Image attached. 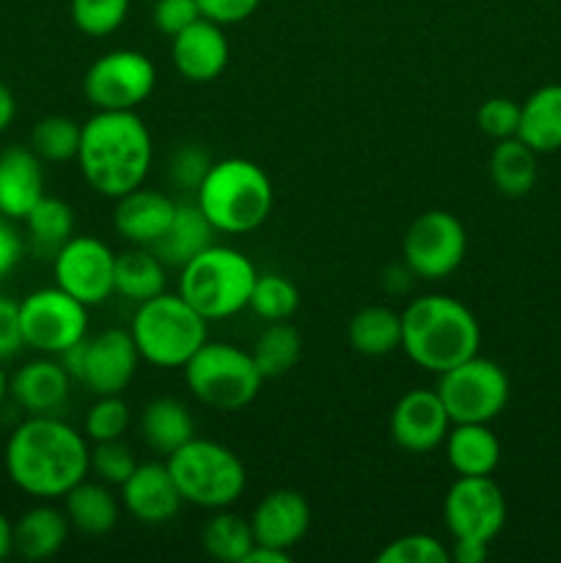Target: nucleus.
I'll list each match as a JSON object with an SVG mask.
<instances>
[{
	"label": "nucleus",
	"mask_w": 561,
	"mask_h": 563,
	"mask_svg": "<svg viewBox=\"0 0 561 563\" xmlns=\"http://www.w3.org/2000/svg\"><path fill=\"white\" fill-rule=\"evenodd\" d=\"M11 484L38 500H58L91 473L88 438L58 416H28L6 443Z\"/></svg>",
	"instance_id": "1"
},
{
	"label": "nucleus",
	"mask_w": 561,
	"mask_h": 563,
	"mask_svg": "<svg viewBox=\"0 0 561 563\" xmlns=\"http://www.w3.org/2000/svg\"><path fill=\"white\" fill-rule=\"evenodd\" d=\"M152 159V135L135 110H97L82 124L77 165L99 196L121 198L141 187Z\"/></svg>",
	"instance_id": "2"
},
{
	"label": "nucleus",
	"mask_w": 561,
	"mask_h": 563,
	"mask_svg": "<svg viewBox=\"0 0 561 563\" xmlns=\"http://www.w3.org/2000/svg\"><path fill=\"white\" fill-rule=\"evenodd\" d=\"M479 344L482 328L457 297L424 295L402 311V350L424 372H449L479 355Z\"/></svg>",
	"instance_id": "3"
},
{
	"label": "nucleus",
	"mask_w": 561,
	"mask_h": 563,
	"mask_svg": "<svg viewBox=\"0 0 561 563\" xmlns=\"http://www.w3.org/2000/svg\"><path fill=\"white\" fill-rule=\"evenodd\" d=\"M273 181L267 170L245 157L212 163L196 190V203L220 234H251L273 212Z\"/></svg>",
	"instance_id": "4"
},
{
	"label": "nucleus",
	"mask_w": 561,
	"mask_h": 563,
	"mask_svg": "<svg viewBox=\"0 0 561 563\" xmlns=\"http://www.w3.org/2000/svg\"><path fill=\"white\" fill-rule=\"evenodd\" d=\"M207 319L176 291L138 302L130 322L141 361L154 368H185V363L209 341Z\"/></svg>",
	"instance_id": "5"
},
{
	"label": "nucleus",
	"mask_w": 561,
	"mask_h": 563,
	"mask_svg": "<svg viewBox=\"0 0 561 563\" xmlns=\"http://www.w3.org/2000/svg\"><path fill=\"white\" fill-rule=\"evenodd\" d=\"M256 278V267L245 253L212 242L179 269V295L207 322H218L245 311Z\"/></svg>",
	"instance_id": "6"
},
{
	"label": "nucleus",
	"mask_w": 561,
	"mask_h": 563,
	"mask_svg": "<svg viewBox=\"0 0 561 563\" xmlns=\"http://www.w3.org/2000/svg\"><path fill=\"white\" fill-rule=\"evenodd\" d=\"M170 476L185 504L198 509H231L248 487V473L240 456L223 443L207 438L187 440L182 449L165 456Z\"/></svg>",
	"instance_id": "7"
},
{
	"label": "nucleus",
	"mask_w": 561,
	"mask_h": 563,
	"mask_svg": "<svg viewBox=\"0 0 561 563\" xmlns=\"http://www.w3.org/2000/svg\"><path fill=\"white\" fill-rule=\"evenodd\" d=\"M185 385L201 405L220 412L245 410L262 390V372L253 363L251 350H240L226 341H207L185 363Z\"/></svg>",
	"instance_id": "8"
},
{
	"label": "nucleus",
	"mask_w": 561,
	"mask_h": 563,
	"mask_svg": "<svg viewBox=\"0 0 561 563\" xmlns=\"http://www.w3.org/2000/svg\"><path fill=\"white\" fill-rule=\"evenodd\" d=\"M58 361L64 363L72 379L94 396H116L124 394L127 385L132 383L141 355L130 330L108 328L80 339L64 355H58Z\"/></svg>",
	"instance_id": "9"
},
{
	"label": "nucleus",
	"mask_w": 561,
	"mask_h": 563,
	"mask_svg": "<svg viewBox=\"0 0 561 563\" xmlns=\"http://www.w3.org/2000/svg\"><path fill=\"white\" fill-rule=\"evenodd\" d=\"M438 377L435 390L451 423H490L509 405V377L490 357L473 355Z\"/></svg>",
	"instance_id": "10"
},
{
	"label": "nucleus",
	"mask_w": 561,
	"mask_h": 563,
	"mask_svg": "<svg viewBox=\"0 0 561 563\" xmlns=\"http://www.w3.org/2000/svg\"><path fill=\"white\" fill-rule=\"evenodd\" d=\"M20 328L25 346L58 357L88 335V306L61 286H44L20 300Z\"/></svg>",
	"instance_id": "11"
},
{
	"label": "nucleus",
	"mask_w": 561,
	"mask_h": 563,
	"mask_svg": "<svg viewBox=\"0 0 561 563\" xmlns=\"http://www.w3.org/2000/svg\"><path fill=\"white\" fill-rule=\"evenodd\" d=\"M154 86L157 69L141 49H110L82 77V93L94 110H138Z\"/></svg>",
	"instance_id": "12"
},
{
	"label": "nucleus",
	"mask_w": 561,
	"mask_h": 563,
	"mask_svg": "<svg viewBox=\"0 0 561 563\" xmlns=\"http://www.w3.org/2000/svg\"><path fill=\"white\" fill-rule=\"evenodd\" d=\"M468 253L465 225L446 209H429L410 223L402 240V258L416 278L443 280L460 269Z\"/></svg>",
	"instance_id": "13"
},
{
	"label": "nucleus",
	"mask_w": 561,
	"mask_h": 563,
	"mask_svg": "<svg viewBox=\"0 0 561 563\" xmlns=\"http://www.w3.org/2000/svg\"><path fill=\"white\" fill-rule=\"evenodd\" d=\"M443 522L454 542L490 544L506 526L504 489L493 476H457L443 498Z\"/></svg>",
	"instance_id": "14"
},
{
	"label": "nucleus",
	"mask_w": 561,
	"mask_h": 563,
	"mask_svg": "<svg viewBox=\"0 0 561 563\" xmlns=\"http://www.w3.org/2000/svg\"><path fill=\"white\" fill-rule=\"evenodd\" d=\"M116 253L99 236H72L53 256L55 286L69 291L82 306H102L113 291Z\"/></svg>",
	"instance_id": "15"
},
{
	"label": "nucleus",
	"mask_w": 561,
	"mask_h": 563,
	"mask_svg": "<svg viewBox=\"0 0 561 563\" xmlns=\"http://www.w3.org/2000/svg\"><path fill=\"white\" fill-rule=\"evenodd\" d=\"M391 438L407 454H429L443 445L451 418L438 390L413 388L391 410Z\"/></svg>",
	"instance_id": "16"
},
{
	"label": "nucleus",
	"mask_w": 561,
	"mask_h": 563,
	"mask_svg": "<svg viewBox=\"0 0 561 563\" xmlns=\"http://www.w3.org/2000/svg\"><path fill=\"white\" fill-rule=\"evenodd\" d=\"M182 495L165 462H138L132 476L121 484V506L143 526H165L182 509Z\"/></svg>",
	"instance_id": "17"
},
{
	"label": "nucleus",
	"mask_w": 561,
	"mask_h": 563,
	"mask_svg": "<svg viewBox=\"0 0 561 563\" xmlns=\"http://www.w3.org/2000/svg\"><path fill=\"white\" fill-rule=\"evenodd\" d=\"M170 60L190 82H212L229 66V38L223 25L198 16L193 25L170 38Z\"/></svg>",
	"instance_id": "18"
},
{
	"label": "nucleus",
	"mask_w": 561,
	"mask_h": 563,
	"mask_svg": "<svg viewBox=\"0 0 561 563\" xmlns=\"http://www.w3.org/2000/svg\"><path fill=\"white\" fill-rule=\"evenodd\" d=\"M251 528L256 544L292 553L311 528V506L297 489H273L253 509Z\"/></svg>",
	"instance_id": "19"
},
{
	"label": "nucleus",
	"mask_w": 561,
	"mask_h": 563,
	"mask_svg": "<svg viewBox=\"0 0 561 563\" xmlns=\"http://www.w3.org/2000/svg\"><path fill=\"white\" fill-rule=\"evenodd\" d=\"M72 374L55 355L28 361L9 379V396L28 416H55L72 394Z\"/></svg>",
	"instance_id": "20"
},
{
	"label": "nucleus",
	"mask_w": 561,
	"mask_h": 563,
	"mask_svg": "<svg viewBox=\"0 0 561 563\" xmlns=\"http://www.w3.org/2000/svg\"><path fill=\"white\" fill-rule=\"evenodd\" d=\"M176 203L168 192L148 190V187H135L127 196L116 198L113 209V229L121 240L130 245L152 247L160 236L168 231L170 220L176 214Z\"/></svg>",
	"instance_id": "21"
},
{
	"label": "nucleus",
	"mask_w": 561,
	"mask_h": 563,
	"mask_svg": "<svg viewBox=\"0 0 561 563\" xmlns=\"http://www.w3.org/2000/svg\"><path fill=\"white\" fill-rule=\"evenodd\" d=\"M44 198L42 157L28 146H9L0 152V214L25 220V214Z\"/></svg>",
	"instance_id": "22"
},
{
	"label": "nucleus",
	"mask_w": 561,
	"mask_h": 563,
	"mask_svg": "<svg viewBox=\"0 0 561 563\" xmlns=\"http://www.w3.org/2000/svg\"><path fill=\"white\" fill-rule=\"evenodd\" d=\"M69 517L64 509H55L50 504H38L33 509L22 511L20 520L11 522L14 533V553L25 561H47L69 539Z\"/></svg>",
	"instance_id": "23"
},
{
	"label": "nucleus",
	"mask_w": 561,
	"mask_h": 563,
	"mask_svg": "<svg viewBox=\"0 0 561 563\" xmlns=\"http://www.w3.org/2000/svg\"><path fill=\"white\" fill-rule=\"evenodd\" d=\"M443 445L457 476H493L501 465V440L490 423H451Z\"/></svg>",
	"instance_id": "24"
},
{
	"label": "nucleus",
	"mask_w": 561,
	"mask_h": 563,
	"mask_svg": "<svg viewBox=\"0 0 561 563\" xmlns=\"http://www.w3.org/2000/svg\"><path fill=\"white\" fill-rule=\"evenodd\" d=\"M141 438L154 454L170 456L176 449L196 438V421L190 407L176 396L152 399L141 412Z\"/></svg>",
	"instance_id": "25"
},
{
	"label": "nucleus",
	"mask_w": 561,
	"mask_h": 563,
	"mask_svg": "<svg viewBox=\"0 0 561 563\" xmlns=\"http://www.w3.org/2000/svg\"><path fill=\"white\" fill-rule=\"evenodd\" d=\"M215 242V225L209 223L207 214L198 209V203H176V214L170 220L168 231L152 245L160 262L165 267L182 269L193 256Z\"/></svg>",
	"instance_id": "26"
},
{
	"label": "nucleus",
	"mask_w": 561,
	"mask_h": 563,
	"mask_svg": "<svg viewBox=\"0 0 561 563\" xmlns=\"http://www.w3.org/2000/svg\"><path fill=\"white\" fill-rule=\"evenodd\" d=\"M517 137L537 154H553L561 148V82L539 86L520 104Z\"/></svg>",
	"instance_id": "27"
},
{
	"label": "nucleus",
	"mask_w": 561,
	"mask_h": 563,
	"mask_svg": "<svg viewBox=\"0 0 561 563\" xmlns=\"http://www.w3.org/2000/svg\"><path fill=\"white\" fill-rule=\"evenodd\" d=\"M64 511L69 526L86 537H105L119 522V500L110 493V484L82 478L64 495Z\"/></svg>",
	"instance_id": "28"
},
{
	"label": "nucleus",
	"mask_w": 561,
	"mask_h": 563,
	"mask_svg": "<svg viewBox=\"0 0 561 563\" xmlns=\"http://www.w3.org/2000/svg\"><path fill=\"white\" fill-rule=\"evenodd\" d=\"M165 264L152 247L132 245L130 251L116 253L113 291L130 302L152 300L165 291Z\"/></svg>",
	"instance_id": "29"
},
{
	"label": "nucleus",
	"mask_w": 561,
	"mask_h": 563,
	"mask_svg": "<svg viewBox=\"0 0 561 563\" xmlns=\"http://www.w3.org/2000/svg\"><path fill=\"white\" fill-rule=\"evenodd\" d=\"M487 168L493 187L506 198L528 196L537 185V152L517 135L495 141Z\"/></svg>",
	"instance_id": "30"
},
{
	"label": "nucleus",
	"mask_w": 561,
	"mask_h": 563,
	"mask_svg": "<svg viewBox=\"0 0 561 563\" xmlns=\"http://www.w3.org/2000/svg\"><path fill=\"white\" fill-rule=\"evenodd\" d=\"M346 339L355 352L366 357H383L402 350V313L388 306H366L350 319Z\"/></svg>",
	"instance_id": "31"
},
{
	"label": "nucleus",
	"mask_w": 561,
	"mask_h": 563,
	"mask_svg": "<svg viewBox=\"0 0 561 563\" xmlns=\"http://www.w3.org/2000/svg\"><path fill=\"white\" fill-rule=\"evenodd\" d=\"M251 357L264 379H275L289 374L302 357V335L292 328L286 319L270 322L262 333L256 335L251 346Z\"/></svg>",
	"instance_id": "32"
},
{
	"label": "nucleus",
	"mask_w": 561,
	"mask_h": 563,
	"mask_svg": "<svg viewBox=\"0 0 561 563\" xmlns=\"http://www.w3.org/2000/svg\"><path fill=\"white\" fill-rule=\"evenodd\" d=\"M253 544L256 539H253L251 520L229 509L215 511L212 520H207L201 531L204 553L220 563H245Z\"/></svg>",
	"instance_id": "33"
},
{
	"label": "nucleus",
	"mask_w": 561,
	"mask_h": 563,
	"mask_svg": "<svg viewBox=\"0 0 561 563\" xmlns=\"http://www.w3.org/2000/svg\"><path fill=\"white\" fill-rule=\"evenodd\" d=\"M22 223H25L31 245L50 258L58 253V247L64 245V242H69L72 236H75V212H72L69 203L53 196H44L42 201L25 214Z\"/></svg>",
	"instance_id": "34"
},
{
	"label": "nucleus",
	"mask_w": 561,
	"mask_h": 563,
	"mask_svg": "<svg viewBox=\"0 0 561 563\" xmlns=\"http://www.w3.org/2000/svg\"><path fill=\"white\" fill-rule=\"evenodd\" d=\"M82 124L69 115H44L31 130V148L42 157V163H69L77 159Z\"/></svg>",
	"instance_id": "35"
},
{
	"label": "nucleus",
	"mask_w": 561,
	"mask_h": 563,
	"mask_svg": "<svg viewBox=\"0 0 561 563\" xmlns=\"http://www.w3.org/2000/svg\"><path fill=\"white\" fill-rule=\"evenodd\" d=\"M248 308L256 317H262L264 322H280V319H289L297 313V308H300V291H297V286L286 275L264 273L253 284Z\"/></svg>",
	"instance_id": "36"
},
{
	"label": "nucleus",
	"mask_w": 561,
	"mask_h": 563,
	"mask_svg": "<svg viewBox=\"0 0 561 563\" xmlns=\"http://www.w3.org/2000/svg\"><path fill=\"white\" fill-rule=\"evenodd\" d=\"M130 5L132 0H69V14L82 36L102 38L124 25Z\"/></svg>",
	"instance_id": "37"
},
{
	"label": "nucleus",
	"mask_w": 561,
	"mask_h": 563,
	"mask_svg": "<svg viewBox=\"0 0 561 563\" xmlns=\"http://www.w3.org/2000/svg\"><path fill=\"white\" fill-rule=\"evenodd\" d=\"M127 427H130V405L116 396H97L86 412V438L94 443H105V440H121Z\"/></svg>",
	"instance_id": "38"
},
{
	"label": "nucleus",
	"mask_w": 561,
	"mask_h": 563,
	"mask_svg": "<svg viewBox=\"0 0 561 563\" xmlns=\"http://www.w3.org/2000/svg\"><path fill=\"white\" fill-rule=\"evenodd\" d=\"M451 550L429 533H410L385 544L377 563H449Z\"/></svg>",
	"instance_id": "39"
},
{
	"label": "nucleus",
	"mask_w": 561,
	"mask_h": 563,
	"mask_svg": "<svg viewBox=\"0 0 561 563\" xmlns=\"http://www.w3.org/2000/svg\"><path fill=\"white\" fill-rule=\"evenodd\" d=\"M138 467L135 454L121 440H105L91 449V473L110 487H121Z\"/></svg>",
	"instance_id": "40"
},
{
	"label": "nucleus",
	"mask_w": 561,
	"mask_h": 563,
	"mask_svg": "<svg viewBox=\"0 0 561 563\" xmlns=\"http://www.w3.org/2000/svg\"><path fill=\"white\" fill-rule=\"evenodd\" d=\"M212 168V157L201 143H182L168 159V179L179 187L182 192H193L201 187L204 176Z\"/></svg>",
	"instance_id": "41"
},
{
	"label": "nucleus",
	"mask_w": 561,
	"mask_h": 563,
	"mask_svg": "<svg viewBox=\"0 0 561 563\" xmlns=\"http://www.w3.org/2000/svg\"><path fill=\"white\" fill-rule=\"evenodd\" d=\"M476 124L493 141H506V137L517 135L520 126V104L509 97H493L482 102L476 110Z\"/></svg>",
	"instance_id": "42"
},
{
	"label": "nucleus",
	"mask_w": 561,
	"mask_h": 563,
	"mask_svg": "<svg viewBox=\"0 0 561 563\" xmlns=\"http://www.w3.org/2000/svg\"><path fill=\"white\" fill-rule=\"evenodd\" d=\"M198 16H201V9H198L196 0H154L152 3L154 27L168 38L193 25Z\"/></svg>",
	"instance_id": "43"
},
{
	"label": "nucleus",
	"mask_w": 561,
	"mask_h": 563,
	"mask_svg": "<svg viewBox=\"0 0 561 563\" xmlns=\"http://www.w3.org/2000/svg\"><path fill=\"white\" fill-rule=\"evenodd\" d=\"M25 346L20 328V302L0 295V363L14 357Z\"/></svg>",
	"instance_id": "44"
},
{
	"label": "nucleus",
	"mask_w": 561,
	"mask_h": 563,
	"mask_svg": "<svg viewBox=\"0 0 561 563\" xmlns=\"http://www.w3.org/2000/svg\"><path fill=\"white\" fill-rule=\"evenodd\" d=\"M201 16L218 22V25H237V22H245L248 16L256 14V9L262 5V0H196Z\"/></svg>",
	"instance_id": "45"
},
{
	"label": "nucleus",
	"mask_w": 561,
	"mask_h": 563,
	"mask_svg": "<svg viewBox=\"0 0 561 563\" xmlns=\"http://www.w3.org/2000/svg\"><path fill=\"white\" fill-rule=\"evenodd\" d=\"M22 253H25V242H22L20 231L14 229V220L0 214V280L14 273Z\"/></svg>",
	"instance_id": "46"
},
{
	"label": "nucleus",
	"mask_w": 561,
	"mask_h": 563,
	"mask_svg": "<svg viewBox=\"0 0 561 563\" xmlns=\"http://www.w3.org/2000/svg\"><path fill=\"white\" fill-rule=\"evenodd\" d=\"M410 284H413V269L407 267L405 262L394 264V267H388L383 273V286L385 291H391V295H405V291L410 289Z\"/></svg>",
	"instance_id": "47"
},
{
	"label": "nucleus",
	"mask_w": 561,
	"mask_h": 563,
	"mask_svg": "<svg viewBox=\"0 0 561 563\" xmlns=\"http://www.w3.org/2000/svg\"><path fill=\"white\" fill-rule=\"evenodd\" d=\"M490 555V544L482 542H462L457 539L454 548H451V561L457 563H482Z\"/></svg>",
	"instance_id": "48"
},
{
	"label": "nucleus",
	"mask_w": 561,
	"mask_h": 563,
	"mask_svg": "<svg viewBox=\"0 0 561 563\" xmlns=\"http://www.w3.org/2000/svg\"><path fill=\"white\" fill-rule=\"evenodd\" d=\"M289 561H292L289 550L267 548V544H253V550L245 559V563H289Z\"/></svg>",
	"instance_id": "49"
},
{
	"label": "nucleus",
	"mask_w": 561,
	"mask_h": 563,
	"mask_svg": "<svg viewBox=\"0 0 561 563\" xmlns=\"http://www.w3.org/2000/svg\"><path fill=\"white\" fill-rule=\"evenodd\" d=\"M16 115V99L11 93V88L0 80V132H6L11 126Z\"/></svg>",
	"instance_id": "50"
},
{
	"label": "nucleus",
	"mask_w": 561,
	"mask_h": 563,
	"mask_svg": "<svg viewBox=\"0 0 561 563\" xmlns=\"http://www.w3.org/2000/svg\"><path fill=\"white\" fill-rule=\"evenodd\" d=\"M14 553V533H11V520L0 511V561Z\"/></svg>",
	"instance_id": "51"
},
{
	"label": "nucleus",
	"mask_w": 561,
	"mask_h": 563,
	"mask_svg": "<svg viewBox=\"0 0 561 563\" xmlns=\"http://www.w3.org/2000/svg\"><path fill=\"white\" fill-rule=\"evenodd\" d=\"M6 396H9V377H6L3 366H0V405H3Z\"/></svg>",
	"instance_id": "52"
},
{
	"label": "nucleus",
	"mask_w": 561,
	"mask_h": 563,
	"mask_svg": "<svg viewBox=\"0 0 561 563\" xmlns=\"http://www.w3.org/2000/svg\"><path fill=\"white\" fill-rule=\"evenodd\" d=\"M143 3H154V0H143Z\"/></svg>",
	"instance_id": "53"
}]
</instances>
